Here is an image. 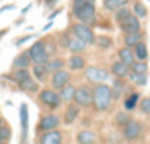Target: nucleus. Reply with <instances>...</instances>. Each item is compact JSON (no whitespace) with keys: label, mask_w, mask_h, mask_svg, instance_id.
Here are the masks:
<instances>
[{"label":"nucleus","mask_w":150,"mask_h":144,"mask_svg":"<svg viewBox=\"0 0 150 144\" xmlns=\"http://www.w3.org/2000/svg\"><path fill=\"white\" fill-rule=\"evenodd\" d=\"M128 3V0H105L103 2V6L106 11H110V12H115L116 9L125 6Z\"/></svg>","instance_id":"obj_29"},{"label":"nucleus","mask_w":150,"mask_h":144,"mask_svg":"<svg viewBox=\"0 0 150 144\" xmlns=\"http://www.w3.org/2000/svg\"><path fill=\"white\" fill-rule=\"evenodd\" d=\"M31 63H33V62H31L28 53L25 52V53L18 54V56L13 59V62H12V68H13V69H22V68H28Z\"/></svg>","instance_id":"obj_19"},{"label":"nucleus","mask_w":150,"mask_h":144,"mask_svg":"<svg viewBox=\"0 0 150 144\" xmlns=\"http://www.w3.org/2000/svg\"><path fill=\"white\" fill-rule=\"evenodd\" d=\"M128 15H131V11H129L128 8H125V6H122V8H119V9L115 11V19H116L118 24H119L121 21H124Z\"/></svg>","instance_id":"obj_35"},{"label":"nucleus","mask_w":150,"mask_h":144,"mask_svg":"<svg viewBox=\"0 0 150 144\" xmlns=\"http://www.w3.org/2000/svg\"><path fill=\"white\" fill-rule=\"evenodd\" d=\"M27 77H30V71L27 68L22 69H13V74L11 75V81H13L15 84H19L22 80H25Z\"/></svg>","instance_id":"obj_28"},{"label":"nucleus","mask_w":150,"mask_h":144,"mask_svg":"<svg viewBox=\"0 0 150 144\" xmlns=\"http://www.w3.org/2000/svg\"><path fill=\"white\" fill-rule=\"evenodd\" d=\"M113 102V96H112V90L109 85H106L105 83L102 84H94L93 88V106L96 107V110L99 112H106L110 109Z\"/></svg>","instance_id":"obj_2"},{"label":"nucleus","mask_w":150,"mask_h":144,"mask_svg":"<svg viewBox=\"0 0 150 144\" xmlns=\"http://www.w3.org/2000/svg\"><path fill=\"white\" fill-rule=\"evenodd\" d=\"M141 129H143V125L135 121V119H129L125 125H124V138L127 141H134L140 137L141 134Z\"/></svg>","instance_id":"obj_8"},{"label":"nucleus","mask_w":150,"mask_h":144,"mask_svg":"<svg viewBox=\"0 0 150 144\" xmlns=\"http://www.w3.org/2000/svg\"><path fill=\"white\" fill-rule=\"evenodd\" d=\"M57 3V0H46V6L47 8H52L53 5H56Z\"/></svg>","instance_id":"obj_42"},{"label":"nucleus","mask_w":150,"mask_h":144,"mask_svg":"<svg viewBox=\"0 0 150 144\" xmlns=\"http://www.w3.org/2000/svg\"><path fill=\"white\" fill-rule=\"evenodd\" d=\"M75 104L80 107H88L93 104V88H90L87 84L80 85L75 90V97H74Z\"/></svg>","instance_id":"obj_5"},{"label":"nucleus","mask_w":150,"mask_h":144,"mask_svg":"<svg viewBox=\"0 0 150 144\" xmlns=\"http://www.w3.org/2000/svg\"><path fill=\"white\" fill-rule=\"evenodd\" d=\"M33 72H34V75H35V80H38L40 83H44L47 75H49V72L46 69L44 65H34L33 68Z\"/></svg>","instance_id":"obj_30"},{"label":"nucleus","mask_w":150,"mask_h":144,"mask_svg":"<svg viewBox=\"0 0 150 144\" xmlns=\"http://www.w3.org/2000/svg\"><path fill=\"white\" fill-rule=\"evenodd\" d=\"M33 37H34V35H25V37H21V38H18V40H16V43H15V44H16V46H22L24 43L30 41Z\"/></svg>","instance_id":"obj_39"},{"label":"nucleus","mask_w":150,"mask_h":144,"mask_svg":"<svg viewBox=\"0 0 150 144\" xmlns=\"http://www.w3.org/2000/svg\"><path fill=\"white\" fill-rule=\"evenodd\" d=\"M19 115H21V128H22V140H27L28 137V106L27 103H22L21 107H19Z\"/></svg>","instance_id":"obj_14"},{"label":"nucleus","mask_w":150,"mask_h":144,"mask_svg":"<svg viewBox=\"0 0 150 144\" xmlns=\"http://www.w3.org/2000/svg\"><path fill=\"white\" fill-rule=\"evenodd\" d=\"M40 144H62V134L57 129L46 131L40 137Z\"/></svg>","instance_id":"obj_12"},{"label":"nucleus","mask_w":150,"mask_h":144,"mask_svg":"<svg viewBox=\"0 0 150 144\" xmlns=\"http://www.w3.org/2000/svg\"><path fill=\"white\" fill-rule=\"evenodd\" d=\"M129 71H131V69H129V65L124 63L122 60L113 62V63H112V68H110V72H112L116 78H125V77H128Z\"/></svg>","instance_id":"obj_13"},{"label":"nucleus","mask_w":150,"mask_h":144,"mask_svg":"<svg viewBox=\"0 0 150 144\" xmlns=\"http://www.w3.org/2000/svg\"><path fill=\"white\" fill-rule=\"evenodd\" d=\"M110 77V72L108 69L99 68V66H88L86 68V80L90 84H102L106 83Z\"/></svg>","instance_id":"obj_4"},{"label":"nucleus","mask_w":150,"mask_h":144,"mask_svg":"<svg viewBox=\"0 0 150 144\" xmlns=\"http://www.w3.org/2000/svg\"><path fill=\"white\" fill-rule=\"evenodd\" d=\"M80 115V106L78 104H69L66 112H65V124H72L75 119H77V116Z\"/></svg>","instance_id":"obj_25"},{"label":"nucleus","mask_w":150,"mask_h":144,"mask_svg":"<svg viewBox=\"0 0 150 144\" xmlns=\"http://www.w3.org/2000/svg\"><path fill=\"white\" fill-rule=\"evenodd\" d=\"M138 99H140V94L138 93H131L127 99H125V103H124V107L127 109V110H132L135 106H137V103H138Z\"/></svg>","instance_id":"obj_31"},{"label":"nucleus","mask_w":150,"mask_h":144,"mask_svg":"<svg viewBox=\"0 0 150 144\" xmlns=\"http://www.w3.org/2000/svg\"><path fill=\"white\" fill-rule=\"evenodd\" d=\"M63 65H65V60H63V59H60V57L49 59V60L44 63V66H46V69H47L49 74H54V72L60 71V69L63 68Z\"/></svg>","instance_id":"obj_23"},{"label":"nucleus","mask_w":150,"mask_h":144,"mask_svg":"<svg viewBox=\"0 0 150 144\" xmlns=\"http://www.w3.org/2000/svg\"><path fill=\"white\" fill-rule=\"evenodd\" d=\"M96 140H97V137L91 131H80L78 135H77L78 144H94Z\"/></svg>","instance_id":"obj_24"},{"label":"nucleus","mask_w":150,"mask_h":144,"mask_svg":"<svg viewBox=\"0 0 150 144\" xmlns=\"http://www.w3.org/2000/svg\"><path fill=\"white\" fill-rule=\"evenodd\" d=\"M52 25H53V21H50V22H49V24H47V25H46V27L43 28V31H47V30H49V28H50Z\"/></svg>","instance_id":"obj_44"},{"label":"nucleus","mask_w":150,"mask_h":144,"mask_svg":"<svg viewBox=\"0 0 150 144\" xmlns=\"http://www.w3.org/2000/svg\"><path fill=\"white\" fill-rule=\"evenodd\" d=\"M28 56H30V59H31V62L34 63V65H44L47 60H49V53H47V50H46V44H44V41H35L30 49H28Z\"/></svg>","instance_id":"obj_3"},{"label":"nucleus","mask_w":150,"mask_h":144,"mask_svg":"<svg viewBox=\"0 0 150 144\" xmlns=\"http://www.w3.org/2000/svg\"><path fill=\"white\" fill-rule=\"evenodd\" d=\"M6 32H8V30H6V28H5V30H0V38H2Z\"/></svg>","instance_id":"obj_45"},{"label":"nucleus","mask_w":150,"mask_h":144,"mask_svg":"<svg viewBox=\"0 0 150 144\" xmlns=\"http://www.w3.org/2000/svg\"><path fill=\"white\" fill-rule=\"evenodd\" d=\"M0 144H6V143H0Z\"/></svg>","instance_id":"obj_47"},{"label":"nucleus","mask_w":150,"mask_h":144,"mask_svg":"<svg viewBox=\"0 0 150 144\" xmlns=\"http://www.w3.org/2000/svg\"><path fill=\"white\" fill-rule=\"evenodd\" d=\"M134 56H135L137 60H147L149 59V52H147V46H146L144 41H140L138 44H135Z\"/></svg>","instance_id":"obj_26"},{"label":"nucleus","mask_w":150,"mask_h":144,"mask_svg":"<svg viewBox=\"0 0 150 144\" xmlns=\"http://www.w3.org/2000/svg\"><path fill=\"white\" fill-rule=\"evenodd\" d=\"M143 38H144V34H143L141 31H138V32H131V34H125L124 43H125L127 47L132 49V47H135V44H138L140 41H143Z\"/></svg>","instance_id":"obj_21"},{"label":"nucleus","mask_w":150,"mask_h":144,"mask_svg":"<svg viewBox=\"0 0 150 144\" xmlns=\"http://www.w3.org/2000/svg\"><path fill=\"white\" fill-rule=\"evenodd\" d=\"M11 135H12V132H11V129L6 125L0 126V143H8Z\"/></svg>","instance_id":"obj_36"},{"label":"nucleus","mask_w":150,"mask_h":144,"mask_svg":"<svg viewBox=\"0 0 150 144\" xmlns=\"http://www.w3.org/2000/svg\"><path fill=\"white\" fill-rule=\"evenodd\" d=\"M132 12L137 18H146L147 16V8L141 2H135L132 6Z\"/></svg>","instance_id":"obj_32"},{"label":"nucleus","mask_w":150,"mask_h":144,"mask_svg":"<svg viewBox=\"0 0 150 144\" xmlns=\"http://www.w3.org/2000/svg\"><path fill=\"white\" fill-rule=\"evenodd\" d=\"M75 88L72 84H66L65 87H62L60 90H59V96H60V99H62V102H68V103H71V102H74V97H75Z\"/></svg>","instance_id":"obj_20"},{"label":"nucleus","mask_w":150,"mask_h":144,"mask_svg":"<svg viewBox=\"0 0 150 144\" xmlns=\"http://www.w3.org/2000/svg\"><path fill=\"white\" fill-rule=\"evenodd\" d=\"M128 78H129V81H131L132 84L140 85V87H144V85L147 84V77H146V74H140V72L129 71Z\"/></svg>","instance_id":"obj_27"},{"label":"nucleus","mask_w":150,"mask_h":144,"mask_svg":"<svg viewBox=\"0 0 150 144\" xmlns=\"http://www.w3.org/2000/svg\"><path fill=\"white\" fill-rule=\"evenodd\" d=\"M38 100H40L44 106H47V107H50V109H56V107H59V106H60V102H62L60 96H59L56 91H53V90H47V88L40 91V94H38Z\"/></svg>","instance_id":"obj_7"},{"label":"nucleus","mask_w":150,"mask_h":144,"mask_svg":"<svg viewBox=\"0 0 150 144\" xmlns=\"http://www.w3.org/2000/svg\"><path fill=\"white\" fill-rule=\"evenodd\" d=\"M110 90H112L113 100H119V99L122 97L124 91L127 90V88H125V83H124V80H122V78H116V80H113Z\"/></svg>","instance_id":"obj_18"},{"label":"nucleus","mask_w":150,"mask_h":144,"mask_svg":"<svg viewBox=\"0 0 150 144\" xmlns=\"http://www.w3.org/2000/svg\"><path fill=\"white\" fill-rule=\"evenodd\" d=\"M72 15L83 24L93 25L97 16L96 2L94 0H72Z\"/></svg>","instance_id":"obj_1"},{"label":"nucleus","mask_w":150,"mask_h":144,"mask_svg":"<svg viewBox=\"0 0 150 144\" xmlns=\"http://www.w3.org/2000/svg\"><path fill=\"white\" fill-rule=\"evenodd\" d=\"M69 38H71V35H68V34H63V35H62V38H60V43H62V46H63V47H66V46H68V43H69Z\"/></svg>","instance_id":"obj_40"},{"label":"nucleus","mask_w":150,"mask_h":144,"mask_svg":"<svg viewBox=\"0 0 150 144\" xmlns=\"http://www.w3.org/2000/svg\"><path fill=\"white\" fill-rule=\"evenodd\" d=\"M129 119H131V118H129V115H127V113H124V112H121V113H118V115H116V122H118L121 126H124Z\"/></svg>","instance_id":"obj_38"},{"label":"nucleus","mask_w":150,"mask_h":144,"mask_svg":"<svg viewBox=\"0 0 150 144\" xmlns=\"http://www.w3.org/2000/svg\"><path fill=\"white\" fill-rule=\"evenodd\" d=\"M129 69L134 72H140V74H146L149 66H147L146 60H134V63L129 66Z\"/></svg>","instance_id":"obj_33"},{"label":"nucleus","mask_w":150,"mask_h":144,"mask_svg":"<svg viewBox=\"0 0 150 144\" xmlns=\"http://www.w3.org/2000/svg\"><path fill=\"white\" fill-rule=\"evenodd\" d=\"M71 81V74L68 71H57L54 74H52V87L53 90H60L62 87H65L66 84H69Z\"/></svg>","instance_id":"obj_11"},{"label":"nucleus","mask_w":150,"mask_h":144,"mask_svg":"<svg viewBox=\"0 0 150 144\" xmlns=\"http://www.w3.org/2000/svg\"><path fill=\"white\" fill-rule=\"evenodd\" d=\"M60 12H62V9H57V11H54V12H53V13L49 16V21H53V19H54V18H56V16H57Z\"/></svg>","instance_id":"obj_41"},{"label":"nucleus","mask_w":150,"mask_h":144,"mask_svg":"<svg viewBox=\"0 0 150 144\" xmlns=\"http://www.w3.org/2000/svg\"><path fill=\"white\" fill-rule=\"evenodd\" d=\"M119 28L122 32L125 34H131V32H138L141 30V25H140V18H137L134 13L128 15L124 21L119 22Z\"/></svg>","instance_id":"obj_9"},{"label":"nucleus","mask_w":150,"mask_h":144,"mask_svg":"<svg viewBox=\"0 0 150 144\" xmlns=\"http://www.w3.org/2000/svg\"><path fill=\"white\" fill-rule=\"evenodd\" d=\"M18 87H19L22 91H25V93H37V91H40L38 83H37L35 80H33L31 77H27L25 80H22V81L18 84Z\"/></svg>","instance_id":"obj_16"},{"label":"nucleus","mask_w":150,"mask_h":144,"mask_svg":"<svg viewBox=\"0 0 150 144\" xmlns=\"http://www.w3.org/2000/svg\"><path fill=\"white\" fill-rule=\"evenodd\" d=\"M68 66L71 68V71H81L86 68V59L80 56V53H74V56L68 59Z\"/></svg>","instance_id":"obj_17"},{"label":"nucleus","mask_w":150,"mask_h":144,"mask_svg":"<svg viewBox=\"0 0 150 144\" xmlns=\"http://www.w3.org/2000/svg\"><path fill=\"white\" fill-rule=\"evenodd\" d=\"M72 35L78 37L80 40H83L87 44H94V41H96L94 32L90 28V25L83 24V22H78V24L72 25Z\"/></svg>","instance_id":"obj_6"},{"label":"nucleus","mask_w":150,"mask_h":144,"mask_svg":"<svg viewBox=\"0 0 150 144\" xmlns=\"http://www.w3.org/2000/svg\"><path fill=\"white\" fill-rule=\"evenodd\" d=\"M60 125V119L57 115L54 113H49L46 116L41 118L40 124H38V129L41 132H46V131H52V129H56L57 126Z\"/></svg>","instance_id":"obj_10"},{"label":"nucleus","mask_w":150,"mask_h":144,"mask_svg":"<svg viewBox=\"0 0 150 144\" xmlns=\"http://www.w3.org/2000/svg\"><path fill=\"white\" fill-rule=\"evenodd\" d=\"M2 125H5V121H3V118H0V126Z\"/></svg>","instance_id":"obj_46"},{"label":"nucleus","mask_w":150,"mask_h":144,"mask_svg":"<svg viewBox=\"0 0 150 144\" xmlns=\"http://www.w3.org/2000/svg\"><path fill=\"white\" fill-rule=\"evenodd\" d=\"M100 49H109V47H112V38L110 37H108V35H99V37H96V41H94Z\"/></svg>","instance_id":"obj_34"},{"label":"nucleus","mask_w":150,"mask_h":144,"mask_svg":"<svg viewBox=\"0 0 150 144\" xmlns=\"http://www.w3.org/2000/svg\"><path fill=\"white\" fill-rule=\"evenodd\" d=\"M30 9H31V5H28V6H25V9H22V12H21V13L24 15V13H27V12H28Z\"/></svg>","instance_id":"obj_43"},{"label":"nucleus","mask_w":150,"mask_h":144,"mask_svg":"<svg viewBox=\"0 0 150 144\" xmlns=\"http://www.w3.org/2000/svg\"><path fill=\"white\" fill-rule=\"evenodd\" d=\"M87 43H84L83 40H80L78 37H71L69 38V43H68V46H66V49L69 50V52H72V53H81V52H84L86 49H87Z\"/></svg>","instance_id":"obj_15"},{"label":"nucleus","mask_w":150,"mask_h":144,"mask_svg":"<svg viewBox=\"0 0 150 144\" xmlns=\"http://www.w3.org/2000/svg\"><path fill=\"white\" fill-rule=\"evenodd\" d=\"M140 109H141L143 113L150 115V97H146V99H143L140 102Z\"/></svg>","instance_id":"obj_37"},{"label":"nucleus","mask_w":150,"mask_h":144,"mask_svg":"<svg viewBox=\"0 0 150 144\" xmlns=\"http://www.w3.org/2000/svg\"><path fill=\"white\" fill-rule=\"evenodd\" d=\"M118 56H119V60H122L124 63H127V65H132L134 63V60H135V56H134V52L129 49V47H122V49H119V52H118Z\"/></svg>","instance_id":"obj_22"}]
</instances>
